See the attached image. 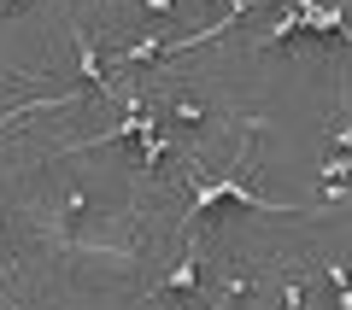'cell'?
<instances>
[{
	"label": "cell",
	"instance_id": "6da1fadb",
	"mask_svg": "<svg viewBox=\"0 0 352 310\" xmlns=\"http://www.w3.org/2000/svg\"><path fill=\"white\" fill-rule=\"evenodd\" d=\"M71 59H76V76H82V82L94 88L100 99H118V94H124V88H118L112 76H106V64H100V47H94V29H71Z\"/></svg>",
	"mask_w": 352,
	"mask_h": 310
},
{
	"label": "cell",
	"instance_id": "7c38bea8",
	"mask_svg": "<svg viewBox=\"0 0 352 310\" xmlns=\"http://www.w3.org/2000/svg\"><path fill=\"white\" fill-rule=\"evenodd\" d=\"M0 6H12V0H0Z\"/></svg>",
	"mask_w": 352,
	"mask_h": 310
},
{
	"label": "cell",
	"instance_id": "5b68a950",
	"mask_svg": "<svg viewBox=\"0 0 352 310\" xmlns=\"http://www.w3.org/2000/svg\"><path fill=\"white\" fill-rule=\"evenodd\" d=\"M294 29H300V12H294V6H282V18H276L270 29H264V41H258V47H276V41H288Z\"/></svg>",
	"mask_w": 352,
	"mask_h": 310
},
{
	"label": "cell",
	"instance_id": "ba28073f",
	"mask_svg": "<svg viewBox=\"0 0 352 310\" xmlns=\"http://www.w3.org/2000/svg\"><path fill=\"white\" fill-rule=\"evenodd\" d=\"M141 12H147L153 24H170V18H176V0H141Z\"/></svg>",
	"mask_w": 352,
	"mask_h": 310
},
{
	"label": "cell",
	"instance_id": "9c48e42d",
	"mask_svg": "<svg viewBox=\"0 0 352 310\" xmlns=\"http://www.w3.org/2000/svg\"><path fill=\"white\" fill-rule=\"evenodd\" d=\"M241 293H247V275H235V281L217 293V305H212V310H235V298H241Z\"/></svg>",
	"mask_w": 352,
	"mask_h": 310
},
{
	"label": "cell",
	"instance_id": "8992f818",
	"mask_svg": "<svg viewBox=\"0 0 352 310\" xmlns=\"http://www.w3.org/2000/svg\"><path fill=\"white\" fill-rule=\"evenodd\" d=\"M329 281H335V305L352 310V281H346V263H329Z\"/></svg>",
	"mask_w": 352,
	"mask_h": 310
},
{
	"label": "cell",
	"instance_id": "277c9868",
	"mask_svg": "<svg viewBox=\"0 0 352 310\" xmlns=\"http://www.w3.org/2000/svg\"><path fill=\"white\" fill-rule=\"evenodd\" d=\"M170 123H182V129H200V123H206V106H200V99H188V94H182V99L170 106Z\"/></svg>",
	"mask_w": 352,
	"mask_h": 310
},
{
	"label": "cell",
	"instance_id": "52a82bcc",
	"mask_svg": "<svg viewBox=\"0 0 352 310\" xmlns=\"http://www.w3.org/2000/svg\"><path fill=\"white\" fill-rule=\"evenodd\" d=\"M59 211H65V217L76 223V217L88 211V187H76V182H71V187H65V205H59Z\"/></svg>",
	"mask_w": 352,
	"mask_h": 310
},
{
	"label": "cell",
	"instance_id": "8fae6325",
	"mask_svg": "<svg viewBox=\"0 0 352 310\" xmlns=\"http://www.w3.org/2000/svg\"><path fill=\"white\" fill-rule=\"evenodd\" d=\"M6 310H36V305H6Z\"/></svg>",
	"mask_w": 352,
	"mask_h": 310
},
{
	"label": "cell",
	"instance_id": "7a4b0ae2",
	"mask_svg": "<svg viewBox=\"0 0 352 310\" xmlns=\"http://www.w3.org/2000/svg\"><path fill=\"white\" fill-rule=\"evenodd\" d=\"M294 12H300V29L346 36V12H340V6H323V0H294Z\"/></svg>",
	"mask_w": 352,
	"mask_h": 310
},
{
	"label": "cell",
	"instance_id": "30bf717a",
	"mask_svg": "<svg viewBox=\"0 0 352 310\" xmlns=\"http://www.w3.org/2000/svg\"><path fill=\"white\" fill-rule=\"evenodd\" d=\"M282 310H305V281H288V287H282Z\"/></svg>",
	"mask_w": 352,
	"mask_h": 310
},
{
	"label": "cell",
	"instance_id": "3957f363",
	"mask_svg": "<svg viewBox=\"0 0 352 310\" xmlns=\"http://www.w3.org/2000/svg\"><path fill=\"white\" fill-rule=\"evenodd\" d=\"M194 287H200V252H194V240H188L182 263H176V270L159 281V293H194Z\"/></svg>",
	"mask_w": 352,
	"mask_h": 310
}]
</instances>
